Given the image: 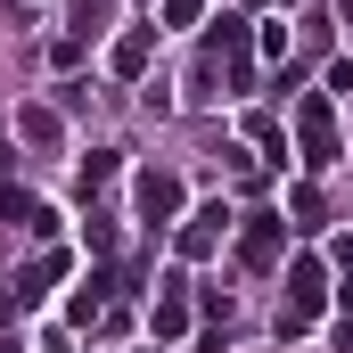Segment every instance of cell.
Listing matches in <instances>:
<instances>
[{
  "mask_svg": "<svg viewBox=\"0 0 353 353\" xmlns=\"http://www.w3.org/2000/svg\"><path fill=\"white\" fill-rule=\"evenodd\" d=\"M337 157H345L337 115H329V99H321V90H304V99H296V165H304V173H329Z\"/></svg>",
  "mask_w": 353,
  "mask_h": 353,
  "instance_id": "obj_1",
  "label": "cell"
},
{
  "mask_svg": "<svg viewBox=\"0 0 353 353\" xmlns=\"http://www.w3.org/2000/svg\"><path fill=\"white\" fill-rule=\"evenodd\" d=\"M321 304H329V263H321V255H296V263H288V304H279V337H296Z\"/></svg>",
  "mask_w": 353,
  "mask_h": 353,
  "instance_id": "obj_2",
  "label": "cell"
},
{
  "mask_svg": "<svg viewBox=\"0 0 353 353\" xmlns=\"http://www.w3.org/2000/svg\"><path fill=\"white\" fill-rule=\"evenodd\" d=\"M279 255H288V214L255 205V214L239 222V263L247 271H279Z\"/></svg>",
  "mask_w": 353,
  "mask_h": 353,
  "instance_id": "obj_3",
  "label": "cell"
},
{
  "mask_svg": "<svg viewBox=\"0 0 353 353\" xmlns=\"http://www.w3.org/2000/svg\"><path fill=\"white\" fill-rule=\"evenodd\" d=\"M247 50H255V25H247V17H222V25L205 33V58H222L230 90H255V66H247Z\"/></svg>",
  "mask_w": 353,
  "mask_h": 353,
  "instance_id": "obj_4",
  "label": "cell"
},
{
  "mask_svg": "<svg viewBox=\"0 0 353 353\" xmlns=\"http://www.w3.org/2000/svg\"><path fill=\"white\" fill-rule=\"evenodd\" d=\"M132 205H140V222H148V230H157V222H173V214H181V173H173V165H148V173L132 181Z\"/></svg>",
  "mask_w": 353,
  "mask_h": 353,
  "instance_id": "obj_5",
  "label": "cell"
},
{
  "mask_svg": "<svg viewBox=\"0 0 353 353\" xmlns=\"http://www.w3.org/2000/svg\"><path fill=\"white\" fill-rule=\"evenodd\" d=\"M148 321H157V345H173L181 329L197 321V296H189V279H181V271H165V279H157V312H148Z\"/></svg>",
  "mask_w": 353,
  "mask_h": 353,
  "instance_id": "obj_6",
  "label": "cell"
},
{
  "mask_svg": "<svg viewBox=\"0 0 353 353\" xmlns=\"http://www.w3.org/2000/svg\"><path fill=\"white\" fill-rule=\"evenodd\" d=\"M222 230H230V205L214 197V205H197L189 222H181V263H205L214 247H222Z\"/></svg>",
  "mask_w": 353,
  "mask_h": 353,
  "instance_id": "obj_7",
  "label": "cell"
},
{
  "mask_svg": "<svg viewBox=\"0 0 353 353\" xmlns=\"http://www.w3.org/2000/svg\"><path fill=\"white\" fill-rule=\"evenodd\" d=\"M148 58H157V25H132L115 50H107V66H115V83H148Z\"/></svg>",
  "mask_w": 353,
  "mask_h": 353,
  "instance_id": "obj_8",
  "label": "cell"
},
{
  "mask_svg": "<svg viewBox=\"0 0 353 353\" xmlns=\"http://www.w3.org/2000/svg\"><path fill=\"white\" fill-rule=\"evenodd\" d=\"M58 279H66V255H58V247H41V255H33V263L17 271L8 288H17V304H41V296H50Z\"/></svg>",
  "mask_w": 353,
  "mask_h": 353,
  "instance_id": "obj_9",
  "label": "cell"
},
{
  "mask_svg": "<svg viewBox=\"0 0 353 353\" xmlns=\"http://www.w3.org/2000/svg\"><path fill=\"white\" fill-rule=\"evenodd\" d=\"M17 140H25V148H58V140H66V115H58V107H25V115H17Z\"/></svg>",
  "mask_w": 353,
  "mask_h": 353,
  "instance_id": "obj_10",
  "label": "cell"
},
{
  "mask_svg": "<svg viewBox=\"0 0 353 353\" xmlns=\"http://www.w3.org/2000/svg\"><path fill=\"white\" fill-rule=\"evenodd\" d=\"M115 173H123V148H90V157H83V197H90V189H107Z\"/></svg>",
  "mask_w": 353,
  "mask_h": 353,
  "instance_id": "obj_11",
  "label": "cell"
},
{
  "mask_svg": "<svg viewBox=\"0 0 353 353\" xmlns=\"http://www.w3.org/2000/svg\"><path fill=\"white\" fill-rule=\"evenodd\" d=\"M247 132H255V148H263L271 165H288V132H279L271 115H247Z\"/></svg>",
  "mask_w": 353,
  "mask_h": 353,
  "instance_id": "obj_12",
  "label": "cell"
},
{
  "mask_svg": "<svg viewBox=\"0 0 353 353\" xmlns=\"http://www.w3.org/2000/svg\"><path fill=\"white\" fill-rule=\"evenodd\" d=\"M288 214H296V230H321V189H312V181H296V197H288Z\"/></svg>",
  "mask_w": 353,
  "mask_h": 353,
  "instance_id": "obj_13",
  "label": "cell"
},
{
  "mask_svg": "<svg viewBox=\"0 0 353 353\" xmlns=\"http://www.w3.org/2000/svg\"><path fill=\"white\" fill-rule=\"evenodd\" d=\"M8 222H25V230H33V239H58V214H50V205H41V197H25V205H17V214H8Z\"/></svg>",
  "mask_w": 353,
  "mask_h": 353,
  "instance_id": "obj_14",
  "label": "cell"
},
{
  "mask_svg": "<svg viewBox=\"0 0 353 353\" xmlns=\"http://www.w3.org/2000/svg\"><path fill=\"white\" fill-rule=\"evenodd\" d=\"M99 25H107V0H74V25H66V33H74V41H90Z\"/></svg>",
  "mask_w": 353,
  "mask_h": 353,
  "instance_id": "obj_15",
  "label": "cell"
},
{
  "mask_svg": "<svg viewBox=\"0 0 353 353\" xmlns=\"http://www.w3.org/2000/svg\"><path fill=\"white\" fill-rule=\"evenodd\" d=\"M83 107H90V83H83V74H66V83H58V115H83Z\"/></svg>",
  "mask_w": 353,
  "mask_h": 353,
  "instance_id": "obj_16",
  "label": "cell"
},
{
  "mask_svg": "<svg viewBox=\"0 0 353 353\" xmlns=\"http://www.w3.org/2000/svg\"><path fill=\"white\" fill-rule=\"evenodd\" d=\"M83 239H90V255H115V222H107V214H90Z\"/></svg>",
  "mask_w": 353,
  "mask_h": 353,
  "instance_id": "obj_17",
  "label": "cell"
},
{
  "mask_svg": "<svg viewBox=\"0 0 353 353\" xmlns=\"http://www.w3.org/2000/svg\"><path fill=\"white\" fill-rule=\"evenodd\" d=\"M205 17V0H165V25H197Z\"/></svg>",
  "mask_w": 353,
  "mask_h": 353,
  "instance_id": "obj_18",
  "label": "cell"
},
{
  "mask_svg": "<svg viewBox=\"0 0 353 353\" xmlns=\"http://www.w3.org/2000/svg\"><path fill=\"white\" fill-rule=\"evenodd\" d=\"M329 263H337V271H345V279H353V230H345V239H337V247H329Z\"/></svg>",
  "mask_w": 353,
  "mask_h": 353,
  "instance_id": "obj_19",
  "label": "cell"
},
{
  "mask_svg": "<svg viewBox=\"0 0 353 353\" xmlns=\"http://www.w3.org/2000/svg\"><path fill=\"white\" fill-rule=\"evenodd\" d=\"M337 353H353V312H337Z\"/></svg>",
  "mask_w": 353,
  "mask_h": 353,
  "instance_id": "obj_20",
  "label": "cell"
},
{
  "mask_svg": "<svg viewBox=\"0 0 353 353\" xmlns=\"http://www.w3.org/2000/svg\"><path fill=\"white\" fill-rule=\"evenodd\" d=\"M41 353H74V337H66V329H58V337H41Z\"/></svg>",
  "mask_w": 353,
  "mask_h": 353,
  "instance_id": "obj_21",
  "label": "cell"
},
{
  "mask_svg": "<svg viewBox=\"0 0 353 353\" xmlns=\"http://www.w3.org/2000/svg\"><path fill=\"white\" fill-rule=\"evenodd\" d=\"M337 25H353V0H337Z\"/></svg>",
  "mask_w": 353,
  "mask_h": 353,
  "instance_id": "obj_22",
  "label": "cell"
},
{
  "mask_svg": "<svg viewBox=\"0 0 353 353\" xmlns=\"http://www.w3.org/2000/svg\"><path fill=\"white\" fill-rule=\"evenodd\" d=\"M0 353H25V345H17V337H0Z\"/></svg>",
  "mask_w": 353,
  "mask_h": 353,
  "instance_id": "obj_23",
  "label": "cell"
},
{
  "mask_svg": "<svg viewBox=\"0 0 353 353\" xmlns=\"http://www.w3.org/2000/svg\"><path fill=\"white\" fill-rule=\"evenodd\" d=\"M148 353H165V345H148Z\"/></svg>",
  "mask_w": 353,
  "mask_h": 353,
  "instance_id": "obj_24",
  "label": "cell"
}]
</instances>
